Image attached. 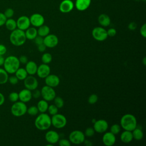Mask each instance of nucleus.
Instances as JSON below:
<instances>
[{
    "mask_svg": "<svg viewBox=\"0 0 146 146\" xmlns=\"http://www.w3.org/2000/svg\"><path fill=\"white\" fill-rule=\"evenodd\" d=\"M38 46V50L39 52H44L46 49V46H45V44L43 43H41L39 45H37Z\"/></svg>",
    "mask_w": 146,
    "mask_h": 146,
    "instance_id": "obj_51",
    "label": "nucleus"
},
{
    "mask_svg": "<svg viewBox=\"0 0 146 146\" xmlns=\"http://www.w3.org/2000/svg\"><path fill=\"white\" fill-rule=\"evenodd\" d=\"M133 139L136 140H140L144 137V133L142 129L138 128L137 126L132 131Z\"/></svg>",
    "mask_w": 146,
    "mask_h": 146,
    "instance_id": "obj_29",
    "label": "nucleus"
},
{
    "mask_svg": "<svg viewBox=\"0 0 146 146\" xmlns=\"http://www.w3.org/2000/svg\"><path fill=\"white\" fill-rule=\"evenodd\" d=\"M16 22L17 28L23 31H25L27 29H28L31 25L30 18L26 15L19 17L16 21Z\"/></svg>",
    "mask_w": 146,
    "mask_h": 146,
    "instance_id": "obj_13",
    "label": "nucleus"
},
{
    "mask_svg": "<svg viewBox=\"0 0 146 146\" xmlns=\"http://www.w3.org/2000/svg\"><path fill=\"white\" fill-rule=\"evenodd\" d=\"M116 140L115 135L111 132H105L102 137V142L106 146H112L116 143Z\"/></svg>",
    "mask_w": 146,
    "mask_h": 146,
    "instance_id": "obj_17",
    "label": "nucleus"
},
{
    "mask_svg": "<svg viewBox=\"0 0 146 146\" xmlns=\"http://www.w3.org/2000/svg\"><path fill=\"white\" fill-rule=\"evenodd\" d=\"M41 96L43 99L47 102H50L53 100L56 96V92L54 88L48 86L47 85L43 86L40 90Z\"/></svg>",
    "mask_w": 146,
    "mask_h": 146,
    "instance_id": "obj_8",
    "label": "nucleus"
},
{
    "mask_svg": "<svg viewBox=\"0 0 146 146\" xmlns=\"http://www.w3.org/2000/svg\"><path fill=\"white\" fill-rule=\"evenodd\" d=\"M107 33L108 36L113 37L115 36V35L116 34V30L114 28H110L108 30H107Z\"/></svg>",
    "mask_w": 146,
    "mask_h": 146,
    "instance_id": "obj_44",
    "label": "nucleus"
},
{
    "mask_svg": "<svg viewBox=\"0 0 146 146\" xmlns=\"http://www.w3.org/2000/svg\"><path fill=\"white\" fill-rule=\"evenodd\" d=\"M120 138V140L124 143L127 144V143H131L133 139L132 131L124 130L121 133Z\"/></svg>",
    "mask_w": 146,
    "mask_h": 146,
    "instance_id": "obj_23",
    "label": "nucleus"
},
{
    "mask_svg": "<svg viewBox=\"0 0 146 146\" xmlns=\"http://www.w3.org/2000/svg\"><path fill=\"white\" fill-rule=\"evenodd\" d=\"M4 15L6 17L7 19L8 18H11L13 17L14 14V11L13 9L11 8H7L4 12Z\"/></svg>",
    "mask_w": 146,
    "mask_h": 146,
    "instance_id": "obj_40",
    "label": "nucleus"
},
{
    "mask_svg": "<svg viewBox=\"0 0 146 146\" xmlns=\"http://www.w3.org/2000/svg\"><path fill=\"white\" fill-rule=\"evenodd\" d=\"M5 99L4 95L1 92H0V106L3 105V104L5 102Z\"/></svg>",
    "mask_w": 146,
    "mask_h": 146,
    "instance_id": "obj_52",
    "label": "nucleus"
},
{
    "mask_svg": "<svg viewBox=\"0 0 146 146\" xmlns=\"http://www.w3.org/2000/svg\"><path fill=\"white\" fill-rule=\"evenodd\" d=\"M51 125L57 129L64 128L67 124V119L61 113H56L51 117Z\"/></svg>",
    "mask_w": 146,
    "mask_h": 146,
    "instance_id": "obj_6",
    "label": "nucleus"
},
{
    "mask_svg": "<svg viewBox=\"0 0 146 146\" xmlns=\"http://www.w3.org/2000/svg\"><path fill=\"white\" fill-rule=\"evenodd\" d=\"M18 79L16 77L15 75L14 76H9V79H8V81L9 82V83L11 84H16L18 83Z\"/></svg>",
    "mask_w": 146,
    "mask_h": 146,
    "instance_id": "obj_42",
    "label": "nucleus"
},
{
    "mask_svg": "<svg viewBox=\"0 0 146 146\" xmlns=\"http://www.w3.org/2000/svg\"><path fill=\"white\" fill-rule=\"evenodd\" d=\"M20 64L18 58L14 55H10L5 58L3 66L8 74H13L20 67Z\"/></svg>",
    "mask_w": 146,
    "mask_h": 146,
    "instance_id": "obj_3",
    "label": "nucleus"
},
{
    "mask_svg": "<svg viewBox=\"0 0 146 146\" xmlns=\"http://www.w3.org/2000/svg\"><path fill=\"white\" fill-rule=\"evenodd\" d=\"M45 139L47 143L52 145L56 144L60 139L59 133L54 130H50L45 134Z\"/></svg>",
    "mask_w": 146,
    "mask_h": 146,
    "instance_id": "obj_15",
    "label": "nucleus"
},
{
    "mask_svg": "<svg viewBox=\"0 0 146 146\" xmlns=\"http://www.w3.org/2000/svg\"><path fill=\"white\" fill-rule=\"evenodd\" d=\"M9 74L2 68H0V84H4L8 82Z\"/></svg>",
    "mask_w": 146,
    "mask_h": 146,
    "instance_id": "obj_31",
    "label": "nucleus"
},
{
    "mask_svg": "<svg viewBox=\"0 0 146 146\" xmlns=\"http://www.w3.org/2000/svg\"><path fill=\"white\" fill-rule=\"evenodd\" d=\"M25 70L27 71L28 75H34L36 73L38 66L36 63L34 61H28L26 63Z\"/></svg>",
    "mask_w": 146,
    "mask_h": 146,
    "instance_id": "obj_21",
    "label": "nucleus"
},
{
    "mask_svg": "<svg viewBox=\"0 0 146 146\" xmlns=\"http://www.w3.org/2000/svg\"><path fill=\"white\" fill-rule=\"evenodd\" d=\"M140 33L143 38L146 37V24H143L140 29Z\"/></svg>",
    "mask_w": 146,
    "mask_h": 146,
    "instance_id": "obj_45",
    "label": "nucleus"
},
{
    "mask_svg": "<svg viewBox=\"0 0 146 146\" xmlns=\"http://www.w3.org/2000/svg\"><path fill=\"white\" fill-rule=\"evenodd\" d=\"M34 125L36 128L40 131L47 130L51 126V117L46 112L40 113L35 119Z\"/></svg>",
    "mask_w": 146,
    "mask_h": 146,
    "instance_id": "obj_1",
    "label": "nucleus"
},
{
    "mask_svg": "<svg viewBox=\"0 0 146 146\" xmlns=\"http://www.w3.org/2000/svg\"><path fill=\"white\" fill-rule=\"evenodd\" d=\"M27 113L31 116H36L39 113V111L36 106H33L27 109Z\"/></svg>",
    "mask_w": 146,
    "mask_h": 146,
    "instance_id": "obj_34",
    "label": "nucleus"
},
{
    "mask_svg": "<svg viewBox=\"0 0 146 146\" xmlns=\"http://www.w3.org/2000/svg\"><path fill=\"white\" fill-rule=\"evenodd\" d=\"M58 108L55 104H51L48 106L47 108V111L48 112L49 115L52 116L58 113Z\"/></svg>",
    "mask_w": 146,
    "mask_h": 146,
    "instance_id": "obj_36",
    "label": "nucleus"
},
{
    "mask_svg": "<svg viewBox=\"0 0 146 146\" xmlns=\"http://www.w3.org/2000/svg\"><path fill=\"white\" fill-rule=\"evenodd\" d=\"M98 22L102 27H107L111 23L110 17L106 14H102L98 17Z\"/></svg>",
    "mask_w": 146,
    "mask_h": 146,
    "instance_id": "obj_24",
    "label": "nucleus"
},
{
    "mask_svg": "<svg viewBox=\"0 0 146 146\" xmlns=\"http://www.w3.org/2000/svg\"><path fill=\"white\" fill-rule=\"evenodd\" d=\"M32 97L35 99L39 98L40 96H41V94H40V91L38 90L37 88L35 89L34 90L32 91Z\"/></svg>",
    "mask_w": 146,
    "mask_h": 146,
    "instance_id": "obj_43",
    "label": "nucleus"
},
{
    "mask_svg": "<svg viewBox=\"0 0 146 146\" xmlns=\"http://www.w3.org/2000/svg\"><path fill=\"white\" fill-rule=\"evenodd\" d=\"M7 20L6 17L3 13H0V27L5 25V23Z\"/></svg>",
    "mask_w": 146,
    "mask_h": 146,
    "instance_id": "obj_47",
    "label": "nucleus"
},
{
    "mask_svg": "<svg viewBox=\"0 0 146 146\" xmlns=\"http://www.w3.org/2000/svg\"><path fill=\"white\" fill-rule=\"evenodd\" d=\"M59 43V39L58 36L52 34H49L43 38V43L46 47L54 48L56 47Z\"/></svg>",
    "mask_w": 146,
    "mask_h": 146,
    "instance_id": "obj_11",
    "label": "nucleus"
},
{
    "mask_svg": "<svg viewBox=\"0 0 146 146\" xmlns=\"http://www.w3.org/2000/svg\"><path fill=\"white\" fill-rule=\"evenodd\" d=\"M53 100L54 102V104L58 108H61L64 106V100L60 96H55Z\"/></svg>",
    "mask_w": 146,
    "mask_h": 146,
    "instance_id": "obj_33",
    "label": "nucleus"
},
{
    "mask_svg": "<svg viewBox=\"0 0 146 146\" xmlns=\"http://www.w3.org/2000/svg\"><path fill=\"white\" fill-rule=\"evenodd\" d=\"M137 27V24L135 22H130L128 25V28L130 30H135Z\"/></svg>",
    "mask_w": 146,
    "mask_h": 146,
    "instance_id": "obj_50",
    "label": "nucleus"
},
{
    "mask_svg": "<svg viewBox=\"0 0 146 146\" xmlns=\"http://www.w3.org/2000/svg\"><path fill=\"white\" fill-rule=\"evenodd\" d=\"M51 72L50 67L47 64H41L39 66H38L36 74L40 78H45Z\"/></svg>",
    "mask_w": 146,
    "mask_h": 146,
    "instance_id": "obj_16",
    "label": "nucleus"
},
{
    "mask_svg": "<svg viewBox=\"0 0 146 146\" xmlns=\"http://www.w3.org/2000/svg\"><path fill=\"white\" fill-rule=\"evenodd\" d=\"M27 106L25 103L21 101H17L11 107V113L15 117L23 116L27 112Z\"/></svg>",
    "mask_w": 146,
    "mask_h": 146,
    "instance_id": "obj_5",
    "label": "nucleus"
},
{
    "mask_svg": "<svg viewBox=\"0 0 146 146\" xmlns=\"http://www.w3.org/2000/svg\"><path fill=\"white\" fill-rule=\"evenodd\" d=\"M141 1H145V0H141Z\"/></svg>",
    "mask_w": 146,
    "mask_h": 146,
    "instance_id": "obj_56",
    "label": "nucleus"
},
{
    "mask_svg": "<svg viewBox=\"0 0 146 146\" xmlns=\"http://www.w3.org/2000/svg\"><path fill=\"white\" fill-rule=\"evenodd\" d=\"M23 81L25 88L31 91L37 88L38 86V80L33 75H29L23 80Z\"/></svg>",
    "mask_w": 146,
    "mask_h": 146,
    "instance_id": "obj_12",
    "label": "nucleus"
},
{
    "mask_svg": "<svg viewBox=\"0 0 146 146\" xmlns=\"http://www.w3.org/2000/svg\"><path fill=\"white\" fill-rule=\"evenodd\" d=\"M25 33L26 39L29 40H34V38L38 35L37 29L35 27H29L25 30Z\"/></svg>",
    "mask_w": 146,
    "mask_h": 146,
    "instance_id": "obj_25",
    "label": "nucleus"
},
{
    "mask_svg": "<svg viewBox=\"0 0 146 146\" xmlns=\"http://www.w3.org/2000/svg\"><path fill=\"white\" fill-rule=\"evenodd\" d=\"M74 5L71 0H63L59 5V10L63 13H68L72 10Z\"/></svg>",
    "mask_w": 146,
    "mask_h": 146,
    "instance_id": "obj_19",
    "label": "nucleus"
},
{
    "mask_svg": "<svg viewBox=\"0 0 146 146\" xmlns=\"http://www.w3.org/2000/svg\"><path fill=\"white\" fill-rule=\"evenodd\" d=\"M36 107L38 108L39 112L45 113L47 111V108L48 107V102L44 99L39 100L37 103Z\"/></svg>",
    "mask_w": 146,
    "mask_h": 146,
    "instance_id": "obj_26",
    "label": "nucleus"
},
{
    "mask_svg": "<svg viewBox=\"0 0 146 146\" xmlns=\"http://www.w3.org/2000/svg\"><path fill=\"white\" fill-rule=\"evenodd\" d=\"M4 60H5V58L3 57V56L0 55V66H3Z\"/></svg>",
    "mask_w": 146,
    "mask_h": 146,
    "instance_id": "obj_53",
    "label": "nucleus"
},
{
    "mask_svg": "<svg viewBox=\"0 0 146 146\" xmlns=\"http://www.w3.org/2000/svg\"><path fill=\"white\" fill-rule=\"evenodd\" d=\"M18 95L19 100L25 103L30 102L33 98L32 91L26 88L20 91V92L18 93Z\"/></svg>",
    "mask_w": 146,
    "mask_h": 146,
    "instance_id": "obj_20",
    "label": "nucleus"
},
{
    "mask_svg": "<svg viewBox=\"0 0 146 146\" xmlns=\"http://www.w3.org/2000/svg\"><path fill=\"white\" fill-rule=\"evenodd\" d=\"M93 128L95 132L98 133H103L107 131L108 128V123L104 119H99L96 120L94 123Z\"/></svg>",
    "mask_w": 146,
    "mask_h": 146,
    "instance_id": "obj_10",
    "label": "nucleus"
},
{
    "mask_svg": "<svg viewBox=\"0 0 146 146\" xmlns=\"http://www.w3.org/2000/svg\"><path fill=\"white\" fill-rule=\"evenodd\" d=\"M98 100V96L96 94H93L89 96L88 98V103L90 104H94L96 103Z\"/></svg>",
    "mask_w": 146,
    "mask_h": 146,
    "instance_id": "obj_39",
    "label": "nucleus"
},
{
    "mask_svg": "<svg viewBox=\"0 0 146 146\" xmlns=\"http://www.w3.org/2000/svg\"><path fill=\"white\" fill-rule=\"evenodd\" d=\"M18 59H19V61L20 63L23 64H26V63L28 62V58L25 55L20 56L19 58H18Z\"/></svg>",
    "mask_w": 146,
    "mask_h": 146,
    "instance_id": "obj_48",
    "label": "nucleus"
},
{
    "mask_svg": "<svg viewBox=\"0 0 146 146\" xmlns=\"http://www.w3.org/2000/svg\"><path fill=\"white\" fill-rule=\"evenodd\" d=\"M143 64L144 66H145V64H146V57H144V58L143 59Z\"/></svg>",
    "mask_w": 146,
    "mask_h": 146,
    "instance_id": "obj_55",
    "label": "nucleus"
},
{
    "mask_svg": "<svg viewBox=\"0 0 146 146\" xmlns=\"http://www.w3.org/2000/svg\"><path fill=\"white\" fill-rule=\"evenodd\" d=\"M7 52V48L6 47L2 44H0V55H3Z\"/></svg>",
    "mask_w": 146,
    "mask_h": 146,
    "instance_id": "obj_49",
    "label": "nucleus"
},
{
    "mask_svg": "<svg viewBox=\"0 0 146 146\" xmlns=\"http://www.w3.org/2000/svg\"><path fill=\"white\" fill-rule=\"evenodd\" d=\"M5 25L6 29L11 31L17 28L16 21H15L14 19L11 18L7 19V20L5 23Z\"/></svg>",
    "mask_w": 146,
    "mask_h": 146,
    "instance_id": "obj_30",
    "label": "nucleus"
},
{
    "mask_svg": "<svg viewBox=\"0 0 146 146\" xmlns=\"http://www.w3.org/2000/svg\"><path fill=\"white\" fill-rule=\"evenodd\" d=\"M85 135L84 132L80 130H74L70 132L68 137V140L71 143L79 145L83 143L85 140Z\"/></svg>",
    "mask_w": 146,
    "mask_h": 146,
    "instance_id": "obj_7",
    "label": "nucleus"
},
{
    "mask_svg": "<svg viewBox=\"0 0 146 146\" xmlns=\"http://www.w3.org/2000/svg\"><path fill=\"white\" fill-rule=\"evenodd\" d=\"M44 79L46 85L52 88L57 87L60 83V79L59 76L54 74H49Z\"/></svg>",
    "mask_w": 146,
    "mask_h": 146,
    "instance_id": "obj_18",
    "label": "nucleus"
},
{
    "mask_svg": "<svg viewBox=\"0 0 146 146\" xmlns=\"http://www.w3.org/2000/svg\"><path fill=\"white\" fill-rule=\"evenodd\" d=\"M95 133V131L93 127H88L85 129L84 134L85 136L91 137H92Z\"/></svg>",
    "mask_w": 146,
    "mask_h": 146,
    "instance_id": "obj_37",
    "label": "nucleus"
},
{
    "mask_svg": "<svg viewBox=\"0 0 146 146\" xmlns=\"http://www.w3.org/2000/svg\"><path fill=\"white\" fill-rule=\"evenodd\" d=\"M58 143H59V145L60 146H71V143L70 141V140L66 139H59Z\"/></svg>",
    "mask_w": 146,
    "mask_h": 146,
    "instance_id": "obj_41",
    "label": "nucleus"
},
{
    "mask_svg": "<svg viewBox=\"0 0 146 146\" xmlns=\"http://www.w3.org/2000/svg\"><path fill=\"white\" fill-rule=\"evenodd\" d=\"M50 31V27L48 26L44 25H43L39 26L38 27V29L37 30L38 35H39L43 38L46 35H47L48 34H49Z\"/></svg>",
    "mask_w": 146,
    "mask_h": 146,
    "instance_id": "obj_28",
    "label": "nucleus"
},
{
    "mask_svg": "<svg viewBox=\"0 0 146 146\" xmlns=\"http://www.w3.org/2000/svg\"><path fill=\"white\" fill-rule=\"evenodd\" d=\"M91 0H76L75 7L79 11H84L88 8Z\"/></svg>",
    "mask_w": 146,
    "mask_h": 146,
    "instance_id": "obj_22",
    "label": "nucleus"
},
{
    "mask_svg": "<svg viewBox=\"0 0 146 146\" xmlns=\"http://www.w3.org/2000/svg\"><path fill=\"white\" fill-rule=\"evenodd\" d=\"M41 60L43 63L48 64L51 62L52 60V56L51 54L48 52H45L42 55L41 57Z\"/></svg>",
    "mask_w": 146,
    "mask_h": 146,
    "instance_id": "obj_32",
    "label": "nucleus"
},
{
    "mask_svg": "<svg viewBox=\"0 0 146 146\" xmlns=\"http://www.w3.org/2000/svg\"><path fill=\"white\" fill-rule=\"evenodd\" d=\"M9 99L11 102H15L19 100L18 93L16 92H12L9 95Z\"/></svg>",
    "mask_w": 146,
    "mask_h": 146,
    "instance_id": "obj_38",
    "label": "nucleus"
},
{
    "mask_svg": "<svg viewBox=\"0 0 146 146\" xmlns=\"http://www.w3.org/2000/svg\"><path fill=\"white\" fill-rule=\"evenodd\" d=\"M14 74L19 80H23L28 76V74L25 68L22 67H19Z\"/></svg>",
    "mask_w": 146,
    "mask_h": 146,
    "instance_id": "obj_27",
    "label": "nucleus"
},
{
    "mask_svg": "<svg viewBox=\"0 0 146 146\" xmlns=\"http://www.w3.org/2000/svg\"><path fill=\"white\" fill-rule=\"evenodd\" d=\"M26 39L25 31L18 28L11 31L9 36L10 43L15 46H21L23 45Z\"/></svg>",
    "mask_w": 146,
    "mask_h": 146,
    "instance_id": "obj_4",
    "label": "nucleus"
},
{
    "mask_svg": "<svg viewBox=\"0 0 146 146\" xmlns=\"http://www.w3.org/2000/svg\"><path fill=\"white\" fill-rule=\"evenodd\" d=\"M92 35L97 41H104L108 38L107 30L102 27H96L92 31Z\"/></svg>",
    "mask_w": 146,
    "mask_h": 146,
    "instance_id": "obj_9",
    "label": "nucleus"
},
{
    "mask_svg": "<svg viewBox=\"0 0 146 146\" xmlns=\"http://www.w3.org/2000/svg\"><path fill=\"white\" fill-rule=\"evenodd\" d=\"M121 130V126L118 124H113L110 127V132L115 135H117Z\"/></svg>",
    "mask_w": 146,
    "mask_h": 146,
    "instance_id": "obj_35",
    "label": "nucleus"
},
{
    "mask_svg": "<svg viewBox=\"0 0 146 146\" xmlns=\"http://www.w3.org/2000/svg\"><path fill=\"white\" fill-rule=\"evenodd\" d=\"M30 18V24L35 27H39L43 25L44 22V18L42 15L39 13H35L32 14Z\"/></svg>",
    "mask_w": 146,
    "mask_h": 146,
    "instance_id": "obj_14",
    "label": "nucleus"
},
{
    "mask_svg": "<svg viewBox=\"0 0 146 146\" xmlns=\"http://www.w3.org/2000/svg\"><path fill=\"white\" fill-rule=\"evenodd\" d=\"M34 43L36 44V45H39L41 43H43V37L40 36L39 35H37L34 39Z\"/></svg>",
    "mask_w": 146,
    "mask_h": 146,
    "instance_id": "obj_46",
    "label": "nucleus"
},
{
    "mask_svg": "<svg viewBox=\"0 0 146 146\" xmlns=\"http://www.w3.org/2000/svg\"><path fill=\"white\" fill-rule=\"evenodd\" d=\"M84 143V144L85 145H86L87 146H91L92 144V143L90 141V140H85L84 141V142H83Z\"/></svg>",
    "mask_w": 146,
    "mask_h": 146,
    "instance_id": "obj_54",
    "label": "nucleus"
},
{
    "mask_svg": "<svg viewBox=\"0 0 146 146\" xmlns=\"http://www.w3.org/2000/svg\"><path fill=\"white\" fill-rule=\"evenodd\" d=\"M120 125L124 130L132 131L137 126V119L131 113L124 114L120 119Z\"/></svg>",
    "mask_w": 146,
    "mask_h": 146,
    "instance_id": "obj_2",
    "label": "nucleus"
}]
</instances>
